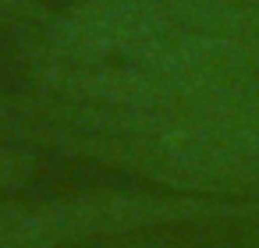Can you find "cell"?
Segmentation results:
<instances>
[{
	"label": "cell",
	"mask_w": 259,
	"mask_h": 248,
	"mask_svg": "<svg viewBox=\"0 0 259 248\" xmlns=\"http://www.w3.org/2000/svg\"><path fill=\"white\" fill-rule=\"evenodd\" d=\"M255 206L234 202H199V199H160V195H75L39 206L0 199V248H61L85 237L128 234L160 223H188L209 216H241Z\"/></svg>",
	"instance_id": "1"
},
{
	"label": "cell",
	"mask_w": 259,
	"mask_h": 248,
	"mask_svg": "<svg viewBox=\"0 0 259 248\" xmlns=\"http://www.w3.org/2000/svg\"><path fill=\"white\" fill-rule=\"evenodd\" d=\"M139 248H170V244H139ZM241 248H259V244H241Z\"/></svg>",
	"instance_id": "2"
},
{
	"label": "cell",
	"mask_w": 259,
	"mask_h": 248,
	"mask_svg": "<svg viewBox=\"0 0 259 248\" xmlns=\"http://www.w3.org/2000/svg\"><path fill=\"white\" fill-rule=\"evenodd\" d=\"M8 167H11V160H8V156H0V170H8Z\"/></svg>",
	"instance_id": "3"
}]
</instances>
